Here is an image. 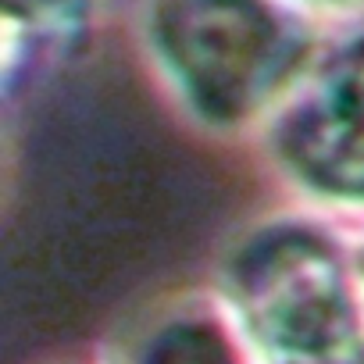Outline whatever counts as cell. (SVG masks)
Returning a JSON list of instances; mask_svg holds the SVG:
<instances>
[{
	"label": "cell",
	"instance_id": "4",
	"mask_svg": "<svg viewBox=\"0 0 364 364\" xmlns=\"http://www.w3.org/2000/svg\"><path fill=\"white\" fill-rule=\"evenodd\" d=\"M136 364H236V357L215 325L182 318L157 328L139 346Z\"/></svg>",
	"mask_w": 364,
	"mask_h": 364
},
{
	"label": "cell",
	"instance_id": "2",
	"mask_svg": "<svg viewBox=\"0 0 364 364\" xmlns=\"http://www.w3.org/2000/svg\"><path fill=\"white\" fill-rule=\"evenodd\" d=\"M157 43L193 107L215 122L250 114L300 50L268 0H164Z\"/></svg>",
	"mask_w": 364,
	"mask_h": 364
},
{
	"label": "cell",
	"instance_id": "1",
	"mask_svg": "<svg viewBox=\"0 0 364 364\" xmlns=\"http://www.w3.org/2000/svg\"><path fill=\"white\" fill-rule=\"evenodd\" d=\"M232 293L268 364H364V332L321 236H257L232 264Z\"/></svg>",
	"mask_w": 364,
	"mask_h": 364
},
{
	"label": "cell",
	"instance_id": "3",
	"mask_svg": "<svg viewBox=\"0 0 364 364\" xmlns=\"http://www.w3.org/2000/svg\"><path fill=\"white\" fill-rule=\"evenodd\" d=\"M282 154L311 186L364 197V40L343 47L293 104Z\"/></svg>",
	"mask_w": 364,
	"mask_h": 364
},
{
	"label": "cell",
	"instance_id": "5",
	"mask_svg": "<svg viewBox=\"0 0 364 364\" xmlns=\"http://www.w3.org/2000/svg\"><path fill=\"white\" fill-rule=\"evenodd\" d=\"M4 4L11 15H22V18H61L79 0H4Z\"/></svg>",
	"mask_w": 364,
	"mask_h": 364
}]
</instances>
